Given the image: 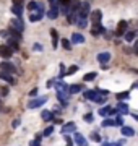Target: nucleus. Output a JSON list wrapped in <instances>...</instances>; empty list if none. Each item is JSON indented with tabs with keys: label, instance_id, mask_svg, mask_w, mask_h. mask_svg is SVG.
Returning a JSON list of instances; mask_svg holds the SVG:
<instances>
[{
	"label": "nucleus",
	"instance_id": "nucleus-20",
	"mask_svg": "<svg viewBox=\"0 0 138 146\" xmlns=\"http://www.w3.org/2000/svg\"><path fill=\"white\" fill-rule=\"evenodd\" d=\"M50 37H52V47L55 49L58 44V36H57V29H50Z\"/></svg>",
	"mask_w": 138,
	"mask_h": 146
},
{
	"label": "nucleus",
	"instance_id": "nucleus-28",
	"mask_svg": "<svg viewBox=\"0 0 138 146\" xmlns=\"http://www.w3.org/2000/svg\"><path fill=\"white\" fill-rule=\"evenodd\" d=\"M76 70H78V67H76V65H72V67L65 72V75H73V73H76Z\"/></svg>",
	"mask_w": 138,
	"mask_h": 146
},
{
	"label": "nucleus",
	"instance_id": "nucleus-42",
	"mask_svg": "<svg viewBox=\"0 0 138 146\" xmlns=\"http://www.w3.org/2000/svg\"><path fill=\"white\" fill-rule=\"evenodd\" d=\"M49 2H50V3H54V2H55V0H49Z\"/></svg>",
	"mask_w": 138,
	"mask_h": 146
},
{
	"label": "nucleus",
	"instance_id": "nucleus-3",
	"mask_svg": "<svg viewBox=\"0 0 138 146\" xmlns=\"http://www.w3.org/2000/svg\"><path fill=\"white\" fill-rule=\"evenodd\" d=\"M0 57L3 58V60H8V58L13 57V50L7 44H0Z\"/></svg>",
	"mask_w": 138,
	"mask_h": 146
},
{
	"label": "nucleus",
	"instance_id": "nucleus-21",
	"mask_svg": "<svg viewBox=\"0 0 138 146\" xmlns=\"http://www.w3.org/2000/svg\"><path fill=\"white\" fill-rule=\"evenodd\" d=\"M81 89H83V84H73V86L68 88V94H76V93H80Z\"/></svg>",
	"mask_w": 138,
	"mask_h": 146
},
{
	"label": "nucleus",
	"instance_id": "nucleus-9",
	"mask_svg": "<svg viewBox=\"0 0 138 146\" xmlns=\"http://www.w3.org/2000/svg\"><path fill=\"white\" fill-rule=\"evenodd\" d=\"M76 130V125H75L73 122H68V123H65L64 127H62V133L64 135H67V133H72V131Z\"/></svg>",
	"mask_w": 138,
	"mask_h": 146
},
{
	"label": "nucleus",
	"instance_id": "nucleus-5",
	"mask_svg": "<svg viewBox=\"0 0 138 146\" xmlns=\"http://www.w3.org/2000/svg\"><path fill=\"white\" fill-rule=\"evenodd\" d=\"M58 7V13H64V15H68L70 11V0H58L55 2Z\"/></svg>",
	"mask_w": 138,
	"mask_h": 146
},
{
	"label": "nucleus",
	"instance_id": "nucleus-8",
	"mask_svg": "<svg viewBox=\"0 0 138 146\" xmlns=\"http://www.w3.org/2000/svg\"><path fill=\"white\" fill-rule=\"evenodd\" d=\"M88 18H91V21H93L94 25H99V23H101V18H102L101 10H94V11H91V15L88 16Z\"/></svg>",
	"mask_w": 138,
	"mask_h": 146
},
{
	"label": "nucleus",
	"instance_id": "nucleus-1",
	"mask_svg": "<svg viewBox=\"0 0 138 146\" xmlns=\"http://www.w3.org/2000/svg\"><path fill=\"white\" fill-rule=\"evenodd\" d=\"M44 13H46V10H44V3H37V8L34 11H31V15H29V21L31 23H36V21H39L41 18L44 16Z\"/></svg>",
	"mask_w": 138,
	"mask_h": 146
},
{
	"label": "nucleus",
	"instance_id": "nucleus-15",
	"mask_svg": "<svg viewBox=\"0 0 138 146\" xmlns=\"http://www.w3.org/2000/svg\"><path fill=\"white\" fill-rule=\"evenodd\" d=\"M99 114H101L102 117H106V115H109V114H115V109H112L111 106H106V107L99 109Z\"/></svg>",
	"mask_w": 138,
	"mask_h": 146
},
{
	"label": "nucleus",
	"instance_id": "nucleus-13",
	"mask_svg": "<svg viewBox=\"0 0 138 146\" xmlns=\"http://www.w3.org/2000/svg\"><path fill=\"white\" fill-rule=\"evenodd\" d=\"M11 13H13L16 18H21L23 16V5H13L11 7Z\"/></svg>",
	"mask_w": 138,
	"mask_h": 146
},
{
	"label": "nucleus",
	"instance_id": "nucleus-33",
	"mask_svg": "<svg viewBox=\"0 0 138 146\" xmlns=\"http://www.w3.org/2000/svg\"><path fill=\"white\" fill-rule=\"evenodd\" d=\"M94 102H98V104H104V102H106V96H98V99H96Z\"/></svg>",
	"mask_w": 138,
	"mask_h": 146
},
{
	"label": "nucleus",
	"instance_id": "nucleus-27",
	"mask_svg": "<svg viewBox=\"0 0 138 146\" xmlns=\"http://www.w3.org/2000/svg\"><path fill=\"white\" fill-rule=\"evenodd\" d=\"M102 127H115V123H114V120H112V119H104Z\"/></svg>",
	"mask_w": 138,
	"mask_h": 146
},
{
	"label": "nucleus",
	"instance_id": "nucleus-16",
	"mask_svg": "<svg viewBox=\"0 0 138 146\" xmlns=\"http://www.w3.org/2000/svg\"><path fill=\"white\" fill-rule=\"evenodd\" d=\"M115 112H119V114H122V115H127V114H128V107H127V104H123V102L117 104Z\"/></svg>",
	"mask_w": 138,
	"mask_h": 146
},
{
	"label": "nucleus",
	"instance_id": "nucleus-17",
	"mask_svg": "<svg viewBox=\"0 0 138 146\" xmlns=\"http://www.w3.org/2000/svg\"><path fill=\"white\" fill-rule=\"evenodd\" d=\"M120 133L123 136H132V135H135V130H133L132 127H122L120 128Z\"/></svg>",
	"mask_w": 138,
	"mask_h": 146
},
{
	"label": "nucleus",
	"instance_id": "nucleus-41",
	"mask_svg": "<svg viewBox=\"0 0 138 146\" xmlns=\"http://www.w3.org/2000/svg\"><path fill=\"white\" fill-rule=\"evenodd\" d=\"M20 125V120L16 119V120H13V128H16V127Z\"/></svg>",
	"mask_w": 138,
	"mask_h": 146
},
{
	"label": "nucleus",
	"instance_id": "nucleus-40",
	"mask_svg": "<svg viewBox=\"0 0 138 146\" xmlns=\"http://www.w3.org/2000/svg\"><path fill=\"white\" fill-rule=\"evenodd\" d=\"M133 52L138 55V42H135V46H133Z\"/></svg>",
	"mask_w": 138,
	"mask_h": 146
},
{
	"label": "nucleus",
	"instance_id": "nucleus-10",
	"mask_svg": "<svg viewBox=\"0 0 138 146\" xmlns=\"http://www.w3.org/2000/svg\"><path fill=\"white\" fill-rule=\"evenodd\" d=\"M0 80H3V81H7V83H10V84H15V78L11 76V73L0 72Z\"/></svg>",
	"mask_w": 138,
	"mask_h": 146
},
{
	"label": "nucleus",
	"instance_id": "nucleus-11",
	"mask_svg": "<svg viewBox=\"0 0 138 146\" xmlns=\"http://www.w3.org/2000/svg\"><path fill=\"white\" fill-rule=\"evenodd\" d=\"M109 60H111V54H109V52H101L99 55H98V62L102 63V65H104V63H107Z\"/></svg>",
	"mask_w": 138,
	"mask_h": 146
},
{
	"label": "nucleus",
	"instance_id": "nucleus-7",
	"mask_svg": "<svg viewBox=\"0 0 138 146\" xmlns=\"http://www.w3.org/2000/svg\"><path fill=\"white\" fill-rule=\"evenodd\" d=\"M0 68H2V72H7V73H15L16 72L15 65L10 63V62H7V60H3V62L0 63Z\"/></svg>",
	"mask_w": 138,
	"mask_h": 146
},
{
	"label": "nucleus",
	"instance_id": "nucleus-6",
	"mask_svg": "<svg viewBox=\"0 0 138 146\" xmlns=\"http://www.w3.org/2000/svg\"><path fill=\"white\" fill-rule=\"evenodd\" d=\"M127 28H128V23L125 20L119 21V25H117V29H115V34L117 36H123L125 33H127Z\"/></svg>",
	"mask_w": 138,
	"mask_h": 146
},
{
	"label": "nucleus",
	"instance_id": "nucleus-23",
	"mask_svg": "<svg viewBox=\"0 0 138 146\" xmlns=\"http://www.w3.org/2000/svg\"><path fill=\"white\" fill-rule=\"evenodd\" d=\"M127 98H130V93H127V91L117 94V99H119V101H123V99H127Z\"/></svg>",
	"mask_w": 138,
	"mask_h": 146
},
{
	"label": "nucleus",
	"instance_id": "nucleus-36",
	"mask_svg": "<svg viewBox=\"0 0 138 146\" xmlns=\"http://www.w3.org/2000/svg\"><path fill=\"white\" fill-rule=\"evenodd\" d=\"M102 146H122V143L120 141H117V143H104Z\"/></svg>",
	"mask_w": 138,
	"mask_h": 146
},
{
	"label": "nucleus",
	"instance_id": "nucleus-12",
	"mask_svg": "<svg viewBox=\"0 0 138 146\" xmlns=\"http://www.w3.org/2000/svg\"><path fill=\"white\" fill-rule=\"evenodd\" d=\"M72 42H73V44H83V42H85V36L80 34V33H73V36H72Z\"/></svg>",
	"mask_w": 138,
	"mask_h": 146
},
{
	"label": "nucleus",
	"instance_id": "nucleus-32",
	"mask_svg": "<svg viewBox=\"0 0 138 146\" xmlns=\"http://www.w3.org/2000/svg\"><path fill=\"white\" fill-rule=\"evenodd\" d=\"M62 46H64V49H67V50H70V49H72L70 41H67V39H62Z\"/></svg>",
	"mask_w": 138,
	"mask_h": 146
},
{
	"label": "nucleus",
	"instance_id": "nucleus-31",
	"mask_svg": "<svg viewBox=\"0 0 138 146\" xmlns=\"http://www.w3.org/2000/svg\"><path fill=\"white\" fill-rule=\"evenodd\" d=\"M114 123H115V127H123V119L122 117H117V119L114 120Z\"/></svg>",
	"mask_w": 138,
	"mask_h": 146
},
{
	"label": "nucleus",
	"instance_id": "nucleus-37",
	"mask_svg": "<svg viewBox=\"0 0 138 146\" xmlns=\"http://www.w3.org/2000/svg\"><path fill=\"white\" fill-rule=\"evenodd\" d=\"M93 119H94V117H93V114H86V115H85V120H86V122H93Z\"/></svg>",
	"mask_w": 138,
	"mask_h": 146
},
{
	"label": "nucleus",
	"instance_id": "nucleus-39",
	"mask_svg": "<svg viewBox=\"0 0 138 146\" xmlns=\"http://www.w3.org/2000/svg\"><path fill=\"white\" fill-rule=\"evenodd\" d=\"M36 94H37V89L34 88V89H33V91H31V93H29V96H31V98H34V96H36Z\"/></svg>",
	"mask_w": 138,
	"mask_h": 146
},
{
	"label": "nucleus",
	"instance_id": "nucleus-26",
	"mask_svg": "<svg viewBox=\"0 0 138 146\" xmlns=\"http://www.w3.org/2000/svg\"><path fill=\"white\" fill-rule=\"evenodd\" d=\"M94 78H96V73H94V72L86 73L85 76H83V80H85V81H91V80H94Z\"/></svg>",
	"mask_w": 138,
	"mask_h": 146
},
{
	"label": "nucleus",
	"instance_id": "nucleus-34",
	"mask_svg": "<svg viewBox=\"0 0 138 146\" xmlns=\"http://www.w3.org/2000/svg\"><path fill=\"white\" fill-rule=\"evenodd\" d=\"M91 140L93 141H101V136L98 135V133H91Z\"/></svg>",
	"mask_w": 138,
	"mask_h": 146
},
{
	"label": "nucleus",
	"instance_id": "nucleus-30",
	"mask_svg": "<svg viewBox=\"0 0 138 146\" xmlns=\"http://www.w3.org/2000/svg\"><path fill=\"white\" fill-rule=\"evenodd\" d=\"M52 133H54V127H47V128L44 130V133H42V135H44V136H50Z\"/></svg>",
	"mask_w": 138,
	"mask_h": 146
},
{
	"label": "nucleus",
	"instance_id": "nucleus-24",
	"mask_svg": "<svg viewBox=\"0 0 138 146\" xmlns=\"http://www.w3.org/2000/svg\"><path fill=\"white\" fill-rule=\"evenodd\" d=\"M125 39H127V42H132L133 39H135V31H128V33H125Z\"/></svg>",
	"mask_w": 138,
	"mask_h": 146
},
{
	"label": "nucleus",
	"instance_id": "nucleus-2",
	"mask_svg": "<svg viewBox=\"0 0 138 146\" xmlns=\"http://www.w3.org/2000/svg\"><path fill=\"white\" fill-rule=\"evenodd\" d=\"M10 29L13 31H18V33H23L25 31V23H23L21 18H13L10 21Z\"/></svg>",
	"mask_w": 138,
	"mask_h": 146
},
{
	"label": "nucleus",
	"instance_id": "nucleus-4",
	"mask_svg": "<svg viewBox=\"0 0 138 146\" xmlns=\"http://www.w3.org/2000/svg\"><path fill=\"white\" fill-rule=\"evenodd\" d=\"M46 102H47V96L37 98V99H31L29 104H28V109H37V107H41L42 104H46Z\"/></svg>",
	"mask_w": 138,
	"mask_h": 146
},
{
	"label": "nucleus",
	"instance_id": "nucleus-35",
	"mask_svg": "<svg viewBox=\"0 0 138 146\" xmlns=\"http://www.w3.org/2000/svg\"><path fill=\"white\" fill-rule=\"evenodd\" d=\"M7 94H8V88H7V86L0 88V96H7Z\"/></svg>",
	"mask_w": 138,
	"mask_h": 146
},
{
	"label": "nucleus",
	"instance_id": "nucleus-18",
	"mask_svg": "<svg viewBox=\"0 0 138 146\" xmlns=\"http://www.w3.org/2000/svg\"><path fill=\"white\" fill-rule=\"evenodd\" d=\"M85 98L86 99H90V101H96L98 99V91H85Z\"/></svg>",
	"mask_w": 138,
	"mask_h": 146
},
{
	"label": "nucleus",
	"instance_id": "nucleus-38",
	"mask_svg": "<svg viewBox=\"0 0 138 146\" xmlns=\"http://www.w3.org/2000/svg\"><path fill=\"white\" fill-rule=\"evenodd\" d=\"M13 5H23V0H13Z\"/></svg>",
	"mask_w": 138,
	"mask_h": 146
},
{
	"label": "nucleus",
	"instance_id": "nucleus-25",
	"mask_svg": "<svg viewBox=\"0 0 138 146\" xmlns=\"http://www.w3.org/2000/svg\"><path fill=\"white\" fill-rule=\"evenodd\" d=\"M37 3H39V2H34V0H31V2L28 3V10H29V11H34V10L37 8Z\"/></svg>",
	"mask_w": 138,
	"mask_h": 146
},
{
	"label": "nucleus",
	"instance_id": "nucleus-22",
	"mask_svg": "<svg viewBox=\"0 0 138 146\" xmlns=\"http://www.w3.org/2000/svg\"><path fill=\"white\" fill-rule=\"evenodd\" d=\"M41 117H42L44 120H52V119H54L52 112H49V110H42V114H41Z\"/></svg>",
	"mask_w": 138,
	"mask_h": 146
},
{
	"label": "nucleus",
	"instance_id": "nucleus-14",
	"mask_svg": "<svg viewBox=\"0 0 138 146\" xmlns=\"http://www.w3.org/2000/svg\"><path fill=\"white\" fill-rule=\"evenodd\" d=\"M75 143H76L78 146H88V143H86V140H85V136L80 135V133H75Z\"/></svg>",
	"mask_w": 138,
	"mask_h": 146
},
{
	"label": "nucleus",
	"instance_id": "nucleus-29",
	"mask_svg": "<svg viewBox=\"0 0 138 146\" xmlns=\"http://www.w3.org/2000/svg\"><path fill=\"white\" fill-rule=\"evenodd\" d=\"M31 146H41V135H37L36 138L31 141Z\"/></svg>",
	"mask_w": 138,
	"mask_h": 146
},
{
	"label": "nucleus",
	"instance_id": "nucleus-19",
	"mask_svg": "<svg viewBox=\"0 0 138 146\" xmlns=\"http://www.w3.org/2000/svg\"><path fill=\"white\" fill-rule=\"evenodd\" d=\"M102 31H104V28H102L101 25H94V26L91 28V34H93V36H99Z\"/></svg>",
	"mask_w": 138,
	"mask_h": 146
}]
</instances>
